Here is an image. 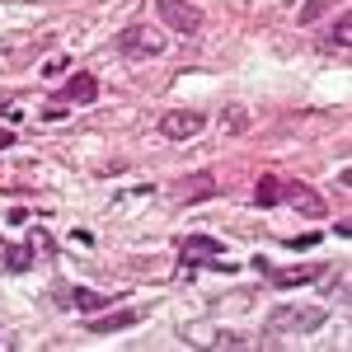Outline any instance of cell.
<instances>
[{
    "mask_svg": "<svg viewBox=\"0 0 352 352\" xmlns=\"http://www.w3.org/2000/svg\"><path fill=\"white\" fill-rule=\"evenodd\" d=\"M118 52L132 56V61H141V56H160L164 38L155 33V28H146V24H127L122 33H118Z\"/></svg>",
    "mask_w": 352,
    "mask_h": 352,
    "instance_id": "1",
    "label": "cell"
},
{
    "mask_svg": "<svg viewBox=\"0 0 352 352\" xmlns=\"http://www.w3.org/2000/svg\"><path fill=\"white\" fill-rule=\"evenodd\" d=\"M329 315L324 310H296V305H277L268 315V333H282V329H296V333H315Z\"/></svg>",
    "mask_w": 352,
    "mask_h": 352,
    "instance_id": "2",
    "label": "cell"
},
{
    "mask_svg": "<svg viewBox=\"0 0 352 352\" xmlns=\"http://www.w3.org/2000/svg\"><path fill=\"white\" fill-rule=\"evenodd\" d=\"M155 10H160L164 24L174 28V33H184V38L202 28V10H197V5H188V0H155Z\"/></svg>",
    "mask_w": 352,
    "mask_h": 352,
    "instance_id": "3",
    "label": "cell"
},
{
    "mask_svg": "<svg viewBox=\"0 0 352 352\" xmlns=\"http://www.w3.org/2000/svg\"><path fill=\"white\" fill-rule=\"evenodd\" d=\"M179 254H184V263H207V268H226L221 258H226V244L212 240V235H188V240L179 244Z\"/></svg>",
    "mask_w": 352,
    "mask_h": 352,
    "instance_id": "4",
    "label": "cell"
},
{
    "mask_svg": "<svg viewBox=\"0 0 352 352\" xmlns=\"http://www.w3.org/2000/svg\"><path fill=\"white\" fill-rule=\"evenodd\" d=\"M202 127H207V118H202V113H188V109L160 113V132L169 136V141H188V136H197Z\"/></svg>",
    "mask_w": 352,
    "mask_h": 352,
    "instance_id": "5",
    "label": "cell"
},
{
    "mask_svg": "<svg viewBox=\"0 0 352 352\" xmlns=\"http://www.w3.org/2000/svg\"><path fill=\"white\" fill-rule=\"evenodd\" d=\"M282 197H287V202L296 207L300 217H310V221L329 217V202H324V197H320L315 188H305V184H287V188H282Z\"/></svg>",
    "mask_w": 352,
    "mask_h": 352,
    "instance_id": "6",
    "label": "cell"
},
{
    "mask_svg": "<svg viewBox=\"0 0 352 352\" xmlns=\"http://www.w3.org/2000/svg\"><path fill=\"white\" fill-rule=\"evenodd\" d=\"M212 192H217V174H207V169H202V174L179 179L169 197H174V202H202V197H212Z\"/></svg>",
    "mask_w": 352,
    "mask_h": 352,
    "instance_id": "7",
    "label": "cell"
},
{
    "mask_svg": "<svg viewBox=\"0 0 352 352\" xmlns=\"http://www.w3.org/2000/svg\"><path fill=\"white\" fill-rule=\"evenodd\" d=\"M56 296H61V305H76V310H85V315L113 305V296H99V292H89V287H56Z\"/></svg>",
    "mask_w": 352,
    "mask_h": 352,
    "instance_id": "8",
    "label": "cell"
},
{
    "mask_svg": "<svg viewBox=\"0 0 352 352\" xmlns=\"http://www.w3.org/2000/svg\"><path fill=\"white\" fill-rule=\"evenodd\" d=\"M61 94H66L71 104H94V99H99V80H94V76H85V71H76V76L66 80Z\"/></svg>",
    "mask_w": 352,
    "mask_h": 352,
    "instance_id": "9",
    "label": "cell"
},
{
    "mask_svg": "<svg viewBox=\"0 0 352 352\" xmlns=\"http://www.w3.org/2000/svg\"><path fill=\"white\" fill-rule=\"evenodd\" d=\"M0 263H5V272H28L33 268V244H5Z\"/></svg>",
    "mask_w": 352,
    "mask_h": 352,
    "instance_id": "10",
    "label": "cell"
},
{
    "mask_svg": "<svg viewBox=\"0 0 352 352\" xmlns=\"http://www.w3.org/2000/svg\"><path fill=\"white\" fill-rule=\"evenodd\" d=\"M141 320V310H118V315H104V320H89V333H113V329H132Z\"/></svg>",
    "mask_w": 352,
    "mask_h": 352,
    "instance_id": "11",
    "label": "cell"
},
{
    "mask_svg": "<svg viewBox=\"0 0 352 352\" xmlns=\"http://www.w3.org/2000/svg\"><path fill=\"white\" fill-rule=\"evenodd\" d=\"M320 263H305V268H287V272H268L272 282H277V287H300V282H315V277H320Z\"/></svg>",
    "mask_w": 352,
    "mask_h": 352,
    "instance_id": "12",
    "label": "cell"
},
{
    "mask_svg": "<svg viewBox=\"0 0 352 352\" xmlns=\"http://www.w3.org/2000/svg\"><path fill=\"white\" fill-rule=\"evenodd\" d=\"M254 202H258V207H277V202H282V184H277L272 174H263V179L254 184Z\"/></svg>",
    "mask_w": 352,
    "mask_h": 352,
    "instance_id": "13",
    "label": "cell"
},
{
    "mask_svg": "<svg viewBox=\"0 0 352 352\" xmlns=\"http://www.w3.org/2000/svg\"><path fill=\"white\" fill-rule=\"evenodd\" d=\"M348 43H352V14L343 10V14H338V24H333V33H329V47L348 52Z\"/></svg>",
    "mask_w": 352,
    "mask_h": 352,
    "instance_id": "14",
    "label": "cell"
},
{
    "mask_svg": "<svg viewBox=\"0 0 352 352\" xmlns=\"http://www.w3.org/2000/svg\"><path fill=\"white\" fill-rule=\"evenodd\" d=\"M333 5H338V0H305V5H300V24H315V19L329 14Z\"/></svg>",
    "mask_w": 352,
    "mask_h": 352,
    "instance_id": "15",
    "label": "cell"
},
{
    "mask_svg": "<svg viewBox=\"0 0 352 352\" xmlns=\"http://www.w3.org/2000/svg\"><path fill=\"white\" fill-rule=\"evenodd\" d=\"M28 244H33V254H38V249H43V254H52V249H56V244H52V235H47L43 226H33V235H28Z\"/></svg>",
    "mask_w": 352,
    "mask_h": 352,
    "instance_id": "16",
    "label": "cell"
},
{
    "mask_svg": "<svg viewBox=\"0 0 352 352\" xmlns=\"http://www.w3.org/2000/svg\"><path fill=\"white\" fill-rule=\"evenodd\" d=\"M221 122H226V132H244V127H249V118H244V109H230L226 118H221Z\"/></svg>",
    "mask_w": 352,
    "mask_h": 352,
    "instance_id": "17",
    "label": "cell"
},
{
    "mask_svg": "<svg viewBox=\"0 0 352 352\" xmlns=\"http://www.w3.org/2000/svg\"><path fill=\"white\" fill-rule=\"evenodd\" d=\"M5 146H14V132H10V127H0V151H5Z\"/></svg>",
    "mask_w": 352,
    "mask_h": 352,
    "instance_id": "18",
    "label": "cell"
}]
</instances>
